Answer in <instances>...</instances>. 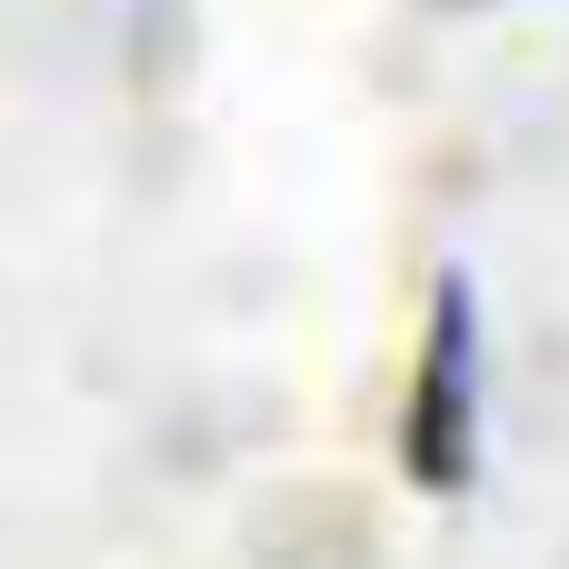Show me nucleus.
<instances>
[{
  "label": "nucleus",
  "mask_w": 569,
  "mask_h": 569,
  "mask_svg": "<svg viewBox=\"0 0 569 569\" xmlns=\"http://www.w3.org/2000/svg\"><path fill=\"white\" fill-rule=\"evenodd\" d=\"M400 450H410V480L440 500L470 490L480 470V300L460 270H440L430 290V340H420V380L400 410Z\"/></svg>",
  "instance_id": "1"
}]
</instances>
